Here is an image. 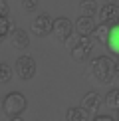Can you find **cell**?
<instances>
[{
	"instance_id": "cell-10",
	"label": "cell",
	"mask_w": 119,
	"mask_h": 121,
	"mask_svg": "<svg viewBox=\"0 0 119 121\" xmlns=\"http://www.w3.org/2000/svg\"><path fill=\"white\" fill-rule=\"evenodd\" d=\"M93 28H95V20H93V16H79L76 20V32L77 34H85V36H91Z\"/></svg>"
},
{
	"instance_id": "cell-9",
	"label": "cell",
	"mask_w": 119,
	"mask_h": 121,
	"mask_svg": "<svg viewBox=\"0 0 119 121\" xmlns=\"http://www.w3.org/2000/svg\"><path fill=\"white\" fill-rule=\"evenodd\" d=\"M10 42H12V46L16 48V50H26L30 46V36L24 32V30L14 28L12 34H10Z\"/></svg>"
},
{
	"instance_id": "cell-22",
	"label": "cell",
	"mask_w": 119,
	"mask_h": 121,
	"mask_svg": "<svg viewBox=\"0 0 119 121\" xmlns=\"http://www.w3.org/2000/svg\"><path fill=\"white\" fill-rule=\"evenodd\" d=\"M103 2H115V0H103Z\"/></svg>"
},
{
	"instance_id": "cell-17",
	"label": "cell",
	"mask_w": 119,
	"mask_h": 121,
	"mask_svg": "<svg viewBox=\"0 0 119 121\" xmlns=\"http://www.w3.org/2000/svg\"><path fill=\"white\" fill-rule=\"evenodd\" d=\"M12 79V69L8 64H0V83H6Z\"/></svg>"
},
{
	"instance_id": "cell-12",
	"label": "cell",
	"mask_w": 119,
	"mask_h": 121,
	"mask_svg": "<svg viewBox=\"0 0 119 121\" xmlns=\"http://www.w3.org/2000/svg\"><path fill=\"white\" fill-rule=\"evenodd\" d=\"M66 119L68 121H89L91 115L79 105V107H69L68 109V111H66Z\"/></svg>"
},
{
	"instance_id": "cell-3",
	"label": "cell",
	"mask_w": 119,
	"mask_h": 121,
	"mask_svg": "<svg viewBox=\"0 0 119 121\" xmlns=\"http://www.w3.org/2000/svg\"><path fill=\"white\" fill-rule=\"evenodd\" d=\"M26 107H28V99H26V95H22L20 91H10L2 99V111L8 119H18L20 115L26 111Z\"/></svg>"
},
{
	"instance_id": "cell-23",
	"label": "cell",
	"mask_w": 119,
	"mask_h": 121,
	"mask_svg": "<svg viewBox=\"0 0 119 121\" xmlns=\"http://www.w3.org/2000/svg\"><path fill=\"white\" fill-rule=\"evenodd\" d=\"M117 119H119V113H117Z\"/></svg>"
},
{
	"instance_id": "cell-4",
	"label": "cell",
	"mask_w": 119,
	"mask_h": 121,
	"mask_svg": "<svg viewBox=\"0 0 119 121\" xmlns=\"http://www.w3.org/2000/svg\"><path fill=\"white\" fill-rule=\"evenodd\" d=\"M14 69H16V75H18L20 79L30 82V79L36 75V60H34L32 56H20L16 60Z\"/></svg>"
},
{
	"instance_id": "cell-7",
	"label": "cell",
	"mask_w": 119,
	"mask_h": 121,
	"mask_svg": "<svg viewBox=\"0 0 119 121\" xmlns=\"http://www.w3.org/2000/svg\"><path fill=\"white\" fill-rule=\"evenodd\" d=\"M99 20L107 26H113V24H119V6L115 2H103V6L97 10Z\"/></svg>"
},
{
	"instance_id": "cell-6",
	"label": "cell",
	"mask_w": 119,
	"mask_h": 121,
	"mask_svg": "<svg viewBox=\"0 0 119 121\" xmlns=\"http://www.w3.org/2000/svg\"><path fill=\"white\" fill-rule=\"evenodd\" d=\"M52 34H54V38L60 40V42H66V40L73 34V24H72V20L69 18H56L54 20V24H52Z\"/></svg>"
},
{
	"instance_id": "cell-16",
	"label": "cell",
	"mask_w": 119,
	"mask_h": 121,
	"mask_svg": "<svg viewBox=\"0 0 119 121\" xmlns=\"http://www.w3.org/2000/svg\"><path fill=\"white\" fill-rule=\"evenodd\" d=\"M105 105L113 111H119V89H111L105 95Z\"/></svg>"
},
{
	"instance_id": "cell-18",
	"label": "cell",
	"mask_w": 119,
	"mask_h": 121,
	"mask_svg": "<svg viewBox=\"0 0 119 121\" xmlns=\"http://www.w3.org/2000/svg\"><path fill=\"white\" fill-rule=\"evenodd\" d=\"M22 8L24 10H36L38 8V0H22Z\"/></svg>"
},
{
	"instance_id": "cell-19",
	"label": "cell",
	"mask_w": 119,
	"mask_h": 121,
	"mask_svg": "<svg viewBox=\"0 0 119 121\" xmlns=\"http://www.w3.org/2000/svg\"><path fill=\"white\" fill-rule=\"evenodd\" d=\"M91 119H95V121H109V119H113L111 115H107V113H95Z\"/></svg>"
},
{
	"instance_id": "cell-14",
	"label": "cell",
	"mask_w": 119,
	"mask_h": 121,
	"mask_svg": "<svg viewBox=\"0 0 119 121\" xmlns=\"http://www.w3.org/2000/svg\"><path fill=\"white\" fill-rule=\"evenodd\" d=\"M16 28L14 26V20L8 18L6 14H0V40H4L6 36H10V32Z\"/></svg>"
},
{
	"instance_id": "cell-15",
	"label": "cell",
	"mask_w": 119,
	"mask_h": 121,
	"mask_svg": "<svg viewBox=\"0 0 119 121\" xmlns=\"http://www.w3.org/2000/svg\"><path fill=\"white\" fill-rule=\"evenodd\" d=\"M97 2L95 0H79V14L83 16H95L97 14Z\"/></svg>"
},
{
	"instance_id": "cell-8",
	"label": "cell",
	"mask_w": 119,
	"mask_h": 121,
	"mask_svg": "<svg viewBox=\"0 0 119 121\" xmlns=\"http://www.w3.org/2000/svg\"><path fill=\"white\" fill-rule=\"evenodd\" d=\"M101 105H103V97H101L97 91H87V93L81 97V107L85 109L91 117L99 111V109H101Z\"/></svg>"
},
{
	"instance_id": "cell-21",
	"label": "cell",
	"mask_w": 119,
	"mask_h": 121,
	"mask_svg": "<svg viewBox=\"0 0 119 121\" xmlns=\"http://www.w3.org/2000/svg\"><path fill=\"white\" fill-rule=\"evenodd\" d=\"M113 73L119 78V58H117V60H113Z\"/></svg>"
},
{
	"instance_id": "cell-13",
	"label": "cell",
	"mask_w": 119,
	"mask_h": 121,
	"mask_svg": "<svg viewBox=\"0 0 119 121\" xmlns=\"http://www.w3.org/2000/svg\"><path fill=\"white\" fill-rule=\"evenodd\" d=\"M109 28L111 26H107V24H95V28H93V32H91V36H93V40L95 42H99V44H105L107 42V38H109Z\"/></svg>"
},
{
	"instance_id": "cell-11",
	"label": "cell",
	"mask_w": 119,
	"mask_h": 121,
	"mask_svg": "<svg viewBox=\"0 0 119 121\" xmlns=\"http://www.w3.org/2000/svg\"><path fill=\"white\" fill-rule=\"evenodd\" d=\"M107 50L113 54V56L119 58V24H113L109 28V38H107Z\"/></svg>"
},
{
	"instance_id": "cell-20",
	"label": "cell",
	"mask_w": 119,
	"mask_h": 121,
	"mask_svg": "<svg viewBox=\"0 0 119 121\" xmlns=\"http://www.w3.org/2000/svg\"><path fill=\"white\" fill-rule=\"evenodd\" d=\"M6 10H8V2L6 0H0V14H6Z\"/></svg>"
},
{
	"instance_id": "cell-1",
	"label": "cell",
	"mask_w": 119,
	"mask_h": 121,
	"mask_svg": "<svg viewBox=\"0 0 119 121\" xmlns=\"http://www.w3.org/2000/svg\"><path fill=\"white\" fill-rule=\"evenodd\" d=\"M66 42H68L72 58L77 60V62L87 60L91 56V52H93V46H95V40L91 36H85V34H72Z\"/></svg>"
},
{
	"instance_id": "cell-5",
	"label": "cell",
	"mask_w": 119,
	"mask_h": 121,
	"mask_svg": "<svg viewBox=\"0 0 119 121\" xmlns=\"http://www.w3.org/2000/svg\"><path fill=\"white\" fill-rule=\"evenodd\" d=\"M52 24H54V18L50 16L48 12L38 14V16L32 20V32H34V36L44 38V36H48V34H52Z\"/></svg>"
},
{
	"instance_id": "cell-2",
	"label": "cell",
	"mask_w": 119,
	"mask_h": 121,
	"mask_svg": "<svg viewBox=\"0 0 119 121\" xmlns=\"http://www.w3.org/2000/svg\"><path fill=\"white\" fill-rule=\"evenodd\" d=\"M89 73H91V78L95 79V82H99V83L113 82V78H115V73H113V60L109 56L93 58L91 64H89Z\"/></svg>"
}]
</instances>
